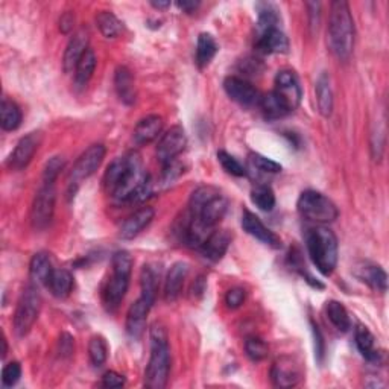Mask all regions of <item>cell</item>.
I'll list each match as a JSON object with an SVG mask.
<instances>
[{
    "instance_id": "cell-28",
    "label": "cell",
    "mask_w": 389,
    "mask_h": 389,
    "mask_svg": "<svg viewBox=\"0 0 389 389\" xmlns=\"http://www.w3.org/2000/svg\"><path fill=\"white\" fill-rule=\"evenodd\" d=\"M316 104L318 110L324 117H329L333 111V92L330 86V76L327 74H321L316 81Z\"/></svg>"
},
{
    "instance_id": "cell-41",
    "label": "cell",
    "mask_w": 389,
    "mask_h": 389,
    "mask_svg": "<svg viewBox=\"0 0 389 389\" xmlns=\"http://www.w3.org/2000/svg\"><path fill=\"white\" fill-rule=\"evenodd\" d=\"M218 160H219L221 166L224 168L225 172H227V174H230L233 177H245L247 175L245 168H243L240 163L233 156H230L228 152L219 151L218 152Z\"/></svg>"
},
{
    "instance_id": "cell-48",
    "label": "cell",
    "mask_w": 389,
    "mask_h": 389,
    "mask_svg": "<svg viewBox=\"0 0 389 389\" xmlns=\"http://www.w3.org/2000/svg\"><path fill=\"white\" fill-rule=\"evenodd\" d=\"M75 350V342L74 338L70 336L67 333H62L61 338H60V351L62 356H70L71 353Z\"/></svg>"
},
{
    "instance_id": "cell-32",
    "label": "cell",
    "mask_w": 389,
    "mask_h": 389,
    "mask_svg": "<svg viewBox=\"0 0 389 389\" xmlns=\"http://www.w3.org/2000/svg\"><path fill=\"white\" fill-rule=\"evenodd\" d=\"M96 55L93 49H88L83 58L79 60L78 66L75 69V86L78 88H84L90 83V79L93 78L95 69H96Z\"/></svg>"
},
{
    "instance_id": "cell-34",
    "label": "cell",
    "mask_w": 389,
    "mask_h": 389,
    "mask_svg": "<svg viewBox=\"0 0 389 389\" xmlns=\"http://www.w3.org/2000/svg\"><path fill=\"white\" fill-rule=\"evenodd\" d=\"M325 313L327 318L334 325V329L339 332H348L351 329V320L346 307H343L339 301H329L325 306Z\"/></svg>"
},
{
    "instance_id": "cell-19",
    "label": "cell",
    "mask_w": 389,
    "mask_h": 389,
    "mask_svg": "<svg viewBox=\"0 0 389 389\" xmlns=\"http://www.w3.org/2000/svg\"><path fill=\"white\" fill-rule=\"evenodd\" d=\"M227 210H228L227 198H224L219 193L214 198H212L209 203H205L198 212H189V213L196 216V218H200L207 227L214 228L216 224H219V221L224 218Z\"/></svg>"
},
{
    "instance_id": "cell-47",
    "label": "cell",
    "mask_w": 389,
    "mask_h": 389,
    "mask_svg": "<svg viewBox=\"0 0 389 389\" xmlns=\"http://www.w3.org/2000/svg\"><path fill=\"white\" fill-rule=\"evenodd\" d=\"M179 175H181L179 163L174 160L165 165V172H163V179H165V183H172V181L177 179Z\"/></svg>"
},
{
    "instance_id": "cell-9",
    "label": "cell",
    "mask_w": 389,
    "mask_h": 389,
    "mask_svg": "<svg viewBox=\"0 0 389 389\" xmlns=\"http://www.w3.org/2000/svg\"><path fill=\"white\" fill-rule=\"evenodd\" d=\"M274 92L283 99L289 110L294 111L300 105L303 90L300 86V79L292 70H280L275 76V88Z\"/></svg>"
},
{
    "instance_id": "cell-33",
    "label": "cell",
    "mask_w": 389,
    "mask_h": 389,
    "mask_svg": "<svg viewBox=\"0 0 389 389\" xmlns=\"http://www.w3.org/2000/svg\"><path fill=\"white\" fill-rule=\"evenodd\" d=\"M22 123V110L14 101L4 99L0 107V125L5 131H15Z\"/></svg>"
},
{
    "instance_id": "cell-50",
    "label": "cell",
    "mask_w": 389,
    "mask_h": 389,
    "mask_svg": "<svg viewBox=\"0 0 389 389\" xmlns=\"http://www.w3.org/2000/svg\"><path fill=\"white\" fill-rule=\"evenodd\" d=\"M74 22H75V17L71 15V14H64L61 17V22H60V28H61V31L64 32V34H67V32H70L71 31V28H74Z\"/></svg>"
},
{
    "instance_id": "cell-17",
    "label": "cell",
    "mask_w": 389,
    "mask_h": 389,
    "mask_svg": "<svg viewBox=\"0 0 389 389\" xmlns=\"http://www.w3.org/2000/svg\"><path fill=\"white\" fill-rule=\"evenodd\" d=\"M88 34L86 29H81L74 34V37L70 39L64 57H62V69H64L66 74H71L78 66L79 60L83 58L84 53L88 50Z\"/></svg>"
},
{
    "instance_id": "cell-30",
    "label": "cell",
    "mask_w": 389,
    "mask_h": 389,
    "mask_svg": "<svg viewBox=\"0 0 389 389\" xmlns=\"http://www.w3.org/2000/svg\"><path fill=\"white\" fill-rule=\"evenodd\" d=\"M218 43L212 37L210 34H201L198 37V44H196V64L200 69L207 67L214 58L216 53H218Z\"/></svg>"
},
{
    "instance_id": "cell-7",
    "label": "cell",
    "mask_w": 389,
    "mask_h": 389,
    "mask_svg": "<svg viewBox=\"0 0 389 389\" xmlns=\"http://www.w3.org/2000/svg\"><path fill=\"white\" fill-rule=\"evenodd\" d=\"M105 153H107V149L102 143L92 144V146L81 153V157L74 165V169L70 170V175H69L70 184L71 186L79 184L83 179L92 177L99 169V166L102 165Z\"/></svg>"
},
{
    "instance_id": "cell-42",
    "label": "cell",
    "mask_w": 389,
    "mask_h": 389,
    "mask_svg": "<svg viewBox=\"0 0 389 389\" xmlns=\"http://www.w3.org/2000/svg\"><path fill=\"white\" fill-rule=\"evenodd\" d=\"M64 165H66V160L62 158V157H60V156L52 157L46 163V166H44V172H43L44 184H53V183H55V179L61 174V170L64 169Z\"/></svg>"
},
{
    "instance_id": "cell-12",
    "label": "cell",
    "mask_w": 389,
    "mask_h": 389,
    "mask_svg": "<svg viewBox=\"0 0 389 389\" xmlns=\"http://www.w3.org/2000/svg\"><path fill=\"white\" fill-rule=\"evenodd\" d=\"M303 377L301 367L292 357H280L271 369V378L273 383L278 388H292L300 383Z\"/></svg>"
},
{
    "instance_id": "cell-5",
    "label": "cell",
    "mask_w": 389,
    "mask_h": 389,
    "mask_svg": "<svg viewBox=\"0 0 389 389\" xmlns=\"http://www.w3.org/2000/svg\"><path fill=\"white\" fill-rule=\"evenodd\" d=\"M296 209L304 219L318 225L330 224L339 216L336 204L325 195L316 192V190H306V192H303L298 198Z\"/></svg>"
},
{
    "instance_id": "cell-25",
    "label": "cell",
    "mask_w": 389,
    "mask_h": 389,
    "mask_svg": "<svg viewBox=\"0 0 389 389\" xmlns=\"http://www.w3.org/2000/svg\"><path fill=\"white\" fill-rule=\"evenodd\" d=\"M114 87L117 96L126 105H131L135 101V86L131 70L125 66L117 67L114 75Z\"/></svg>"
},
{
    "instance_id": "cell-8",
    "label": "cell",
    "mask_w": 389,
    "mask_h": 389,
    "mask_svg": "<svg viewBox=\"0 0 389 389\" xmlns=\"http://www.w3.org/2000/svg\"><path fill=\"white\" fill-rule=\"evenodd\" d=\"M55 201L57 193L53 184H44L35 196L31 209V222L35 230H44L50 224L55 212Z\"/></svg>"
},
{
    "instance_id": "cell-6",
    "label": "cell",
    "mask_w": 389,
    "mask_h": 389,
    "mask_svg": "<svg viewBox=\"0 0 389 389\" xmlns=\"http://www.w3.org/2000/svg\"><path fill=\"white\" fill-rule=\"evenodd\" d=\"M41 309V296L37 286H28L23 291L14 313V332L17 336H25L31 332Z\"/></svg>"
},
{
    "instance_id": "cell-3",
    "label": "cell",
    "mask_w": 389,
    "mask_h": 389,
    "mask_svg": "<svg viewBox=\"0 0 389 389\" xmlns=\"http://www.w3.org/2000/svg\"><path fill=\"white\" fill-rule=\"evenodd\" d=\"M306 245L316 269L322 275H330L338 265L336 234L324 225H316L307 230Z\"/></svg>"
},
{
    "instance_id": "cell-39",
    "label": "cell",
    "mask_w": 389,
    "mask_h": 389,
    "mask_svg": "<svg viewBox=\"0 0 389 389\" xmlns=\"http://www.w3.org/2000/svg\"><path fill=\"white\" fill-rule=\"evenodd\" d=\"M108 356L107 342L102 336H93L88 342V357L95 367H102Z\"/></svg>"
},
{
    "instance_id": "cell-4",
    "label": "cell",
    "mask_w": 389,
    "mask_h": 389,
    "mask_svg": "<svg viewBox=\"0 0 389 389\" xmlns=\"http://www.w3.org/2000/svg\"><path fill=\"white\" fill-rule=\"evenodd\" d=\"M132 271V257L128 251H117L113 256V275L108 280L105 292H104V301L108 310H116L121 306L123 298L126 295L130 286Z\"/></svg>"
},
{
    "instance_id": "cell-36",
    "label": "cell",
    "mask_w": 389,
    "mask_h": 389,
    "mask_svg": "<svg viewBox=\"0 0 389 389\" xmlns=\"http://www.w3.org/2000/svg\"><path fill=\"white\" fill-rule=\"evenodd\" d=\"M256 10L259 15V32H264L271 28H278L280 13L275 5L266 4V2L257 4Z\"/></svg>"
},
{
    "instance_id": "cell-46",
    "label": "cell",
    "mask_w": 389,
    "mask_h": 389,
    "mask_svg": "<svg viewBox=\"0 0 389 389\" xmlns=\"http://www.w3.org/2000/svg\"><path fill=\"white\" fill-rule=\"evenodd\" d=\"M102 385L105 388H122L125 385V377L116 371H107L102 377Z\"/></svg>"
},
{
    "instance_id": "cell-22",
    "label": "cell",
    "mask_w": 389,
    "mask_h": 389,
    "mask_svg": "<svg viewBox=\"0 0 389 389\" xmlns=\"http://www.w3.org/2000/svg\"><path fill=\"white\" fill-rule=\"evenodd\" d=\"M189 274V265L186 261H177L169 269L166 283H165V298L166 301H175L181 294V289Z\"/></svg>"
},
{
    "instance_id": "cell-43",
    "label": "cell",
    "mask_w": 389,
    "mask_h": 389,
    "mask_svg": "<svg viewBox=\"0 0 389 389\" xmlns=\"http://www.w3.org/2000/svg\"><path fill=\"white\" fill-rule=\"evenodd\" d=\"M251 163L252 166L257 168L260 172H266V174H278V172H282V165L280 163L261 156V153H251Z\"/></svg>"
},
{
    "instance_id": "cell-1",
    "label": "cell",
    "mask_w": 389,
    "mask_h": 389,
    "mask_svg": "<svg viewBox=\"0 0 389 389\" xmlns=\"http://www.w3.org/2000/svg\"><path fill=\"white\" fill-rule=\"evenodd\" d=\"M327 39L330 50L338 60L347 61L351 57L355 49V22L350 5L343 0H336L330 6Z\"/></svg>"
},
{
    "instance_id": "cell-20",
    "label": "cell",
    "mask_w": 389,
    "mask_h": 389,
    "mask_svg": "<svg viewBox=\"0 0 389 389\" xmlns=\"http://www.w3.org/2000/svg\"><path fill=\"white\" fill-rule=\"evenodd\" d=\"M153 214H156V212H153L152 207H143V209L132 213L130 218L122 224L119 236L125 240L139 236V234L152 222Z\"/></svg>"
},
{
    "instance_id": "cell-24",
    "label": "cell",
    "mask_w": 389,
    "mask_h": 389,
    "mask_svg": "<svg viewBox=\"0 0 389 389\" xmlns=\"http://www.w3.org/2000/svg\"><path fill=\"white\" fill-rule=\"evenodd\" d=\"M355 341L360 355L367 360L377 362V364L382 360L383 353L376 348V339L373 336V333H371L367 327H364V325H357V329L355 332Z\"/></svg>"
},
{
    "instance_id": "cell-35",
    "label": "cell",
    "mask_w": 389,
    "mask_h": 389,
    "mask_svg": "<svg viewBox=\"0 0 389 389\" xmlns=\"http://www.w3.org/2000/svg\"><path fill=\"white\" fill-rule=\"evenodd\" d=\"M360 278L364 282L374 289L377 292H386L388 289V275L385 271L380 266L368 265L365 268H362Z\"/></svg>"
},
{
    "instance_id": "cell-16",
    "label": "cell",
    "mask_w": 389,
    "mask_h": 389,
    "mask_svg": "<svg viewBox=\"0 0 389 389\" xmlns=\"http://www.w3.org/2000/svg\"><path fill=\"white\" fill-rule=\"evenodd\" d=\"M137 157V153H128V156L117 157L110 163V166L107 168L104 175V187L108 193L113 195L114 190L119 187L122 179L128 174V170L131 169L132 163Z\"/></svg>"
},
{
    "instance_id": "cell-45",
    "label": "cell",
    "mask_w": 389,
    "mask_h": 389,
    "mask_svg": "<svg viewBox=\"0 0 389 389\" xmlns=\"http://www.w3.org/2000/svg\"><path fill=\"white\" fill-rule=\"evenodd\" d=\"M245 291L242 287H233L225 295V304H227L230 309H238L245 301Z\"/></svg>"
},
{
    "instance_id": "cell-40",
    "label": "cell",
    "mask_w": 389,
    "mask_h": 389,
    "mask_svg": "<svg viewBox=\"0 0 389 389\" xmlns=\"http://www.w3.org/2000/svg\"><path fill=\"white\" fill-rule=\"evenodd\" d=\"M245 351H247V356L252 362H260L268 357L269 348H268V343L264 339L252 336V338H248L245 342Z\"/></svg>"
},
{
    "instance_id": "cell-15",
    "label": "cell",
    "mask_w": 389,
    "mask_h": 389,
    "mask_svg": "<svg viewBox=\"0 0 389 389\" xmlns=\"http://www.w3.org/2000/svg\"><path fill=\"white\" fill-rule=\"evenodd\" d=\"M151 307L152 303H149L146 298H143L142 295L139 300H135L131 304L128 313H126V332H128L131 338L139 339L143 334L144 327H146V318Z\"/></svg>"
},
{
    "instance_id": "cell-44",
    "label": "cell",
    "mask_w": 389,
    "mask_h": 389,
    "mask_svg": "<svg viewBox=\"0 0 389 389\" xmlns=\"http://www.w3.org/2000/svg\"><path fill=\"white\" fill-rule=\"evenodd\" d=\"M22 377V367L19 362H10L4 371H2V385L5 388H11L17 382H19Z\"/></svg>"
},
{
    "instance_id": "cell-51",
    "label": "cell",
    "mask_w": 389,
    "mask_h": 389,
    "mask_svg": "<svg viewBox=\"0 0 389 389\" xmlns=\"http://www.w3.org/2000/svg\"><path fill=\"white\" fill-rule=\"evenodd\" d=\"M177 6L184 13H195L200 6V2H193V0H183V2H177Z\"/></svg>"
},
{
    "instance_id": "cell-49",
    "label": "cell",
    "mask_w": 389,
    "mask_h": 389,
    "mask_svg": "<svg viewBox=\"0 0 389 389\" xmlns=\"http://www.w3.org/2000/svg\"><path fill=\"white\" fill-rule=\"evenodd\" d=\"M312 330H313V334H315V355L320 357V360L322 359L324 356V339H322V334H321V330L318 329V325L316 324H312Z\"/></svg>"
},
{
    "instance_id": "cell-11",
    "label": "cell",
    "mask_w": 389,
    "mask_h": 389,
    "mask_svg": "<svg viewBox=\"0 0 389 389\" xmlns=\"http://www.w3.org/2000/svg\"><path fill=\"white\" fill-rule=\"evenodd\" d=\"M224 88L234 102H238L243 107H254L260 104L261 96L259 90L245 79L238 76H228L224 81Z\"/></svg>"
},
{
    "instance_id": "cell-37",
    "label": "cell",
    "mask_w": 389,
    "mask_h": 389,
    "mask_svg": "<svg viewBox=\"0 0 389 389\" xmlns=\"http://www.w3.org/2000/svg\"><path fill=\"white\" fill-rule=\"evenodd\" d=\"M96 23L101 34L107 39H114L122 32V23L111 11H101L96 15Z\"/></svg>"
},
{
    "instance_id": "cell-2",
    "label": "cell",
    "mask_w": 389,
    "mask_h": 389,
    "mask_svg": "<svg viewBox=\"0 0 389 389\" xmlns=\"http://www.w3.org/2000/svg\"><path fill=\"white\" fill-rule=\"evenodd\" d=\"M170 371V350L168 334L161 325L151 329V356L144 371V386L151 389L165 388Z\"/></svg>"
},
{
    "instance_id": "cell-52",
    "label": "cell",
    "mask_w": 389,
    "mask_h": 389,
    "mask_svg": "<svg viewBox=\"0 0 389 389\" xmlns=\"http://www.w3.org/2000/svg\"><path fill=\"white\" fill-rule=\"evenodd\" d=\"M151 5L153 6V8H157V10H166V8H169L170 6V2L169 0H166V2H151Z\"/></svg>"
},
{
    "instance_id": "cell-27",
    "label": "cell",
    "mask_w": 389,
    "mask_h": 389,
    "mask_svg": "<svg viewBox=\"0 0 389 389\" xmlns=\"http://www.w3.org/2000/svg\"><path fill=\"white\" fill-rule=\"evenodd\" d=\"M52 273H53L52 261L46 252H37V254H34L29 265V274L32 282L37 286L48 285Z\"/></svg>"
},
{
    "instance_id": "cell-29",
    "label": "cell",
    "mask_w": 389,
    "mask_h": 389,
    "mask_svg": "<svg viewBox=\"0 0 389 389\" xmlns=\"http://www.w3.org/2000/svg\"><path fill=\"white\" fill-rule=\"evenodd\" d=\"M48 286L53 296L67 298L74 289V277L67 269H53Z\"/></svg>"
},
{
    "instance_id": "cell-21",
    "label": "cell",
    "mask_w": 389,
    "mask_h": 389,
    "mask_svg": "<svg viewBox=\"0 0 389 389\" xmlns=\"http://www.w3.org/2000/svg\"><path fill=\"white\" fill-rule=\"evenodd\" d=\"M230 243L231 234L227 230H213L209 239H207L204 245L201 247V252L205 259L212 261H219L225 256V252L228 251Z\"/></svg>"
},
{
    "instance_id": "cell-10",
    "label": "cell",
    "mask_w": 389,
    "mask_h": 389,
    "mask_svg": "<svg viewBox=\"0 0 389 389\" xmlns=\"http://www.w3.org/2000/svg\"><path fill=\"white\" fill-rule=\"evenodd\" d=\"M186 144H187V137L183 126H178V125L172 126V128L163 135L161 140L158 142L157 158L163 163V165H168V163L174 161L179 153L184 151Z\"/></svg>"
},
{
    "instance_id": "cell-38",
    "label": "cell",
    "mask_w": 389,
    "mask_h": 389,
    "mask_svg": "<svg viewBox=\"0 0 389 389\" xmlns=\"http://www.w3.org/2000/svg\"><path fill=\"white\" fill-rule=\"evenodd\" d=\"M251 201L256 207H259L260 210L264 212H271L275 207V195L274 190L269 186H257L252 189L251 192Z\"/></svg>"
},
{
    "instance_id": "cell-14",
    "label": "cell",
    "mask_w": 389,
    "mask_h": 389,
    "mask_svg": "<svg viewBox=\"0 0 389 389\" xmlns=\"http://www.w3.org/2000/svg\"><path fill=\"white\" fill-rule=\"evenodd\" d=\"M242 227L250 236L256 238L261 243H265V245L274 250L282 248V239H280L274 231H271L254 213L245 210V213L242 216Z\"/></svg>"
},
{
    "instance_id": "cell-18",
    "label": "cell",
    "mask_w": 389,
    "mask_h": 389,
    "mask_svg": "<svg viewBox=\"0 0 389 389\" xmlns=\"http://www.w3.org/2000/svg\"><path fill=\"white\" fill-rule=\"evenodd\" d=\"M256 49L261 53H266V55H271V53H286L289 50V40L280 28H271L264 32H259Z\"/></svg>"
},
{
    "instance_id": "cell-13",
    "label": "cell",
    "mask_w": 389,
    "mask_h": 389,
    "mask_svg": "<svg viewBox=\"0 0 389 389\" xmlns=\"http://www.w3.org/2000/svg\"><path fill=\"white\" fill-rule=\"evenodd\" d=\"M41 144V134L40 132H31L25 137L20 139L14 148L13 153L8 160V166L14 170H22L29 165L31 160L34 158L35 152L39 151Z\"/></svg>"
},
{
    "instance_id": "cell-31",
    "label": "cell",
    "mask_w": 389,
    "mask_h": 389,
    "mask_svg": "<svg viewBox=\"0 0 389 389\" xmlns=\"http://www.w3.org/2000/svg\"><path fill=\"white\" fill-rule=\"evenodd\" d=\"M160 273L156 266L144 265L140 274V287H142V296L146 298L149 303L153 304L158 292V282H160Z\"/></svg>"
},
{
    "instance_id": "cell-23",
    "label": "cell",
    "mask_w": 389,
    "mask_h": 389,
    "mask_svg": "<svg viewBox=\"0 0 389 389\" xmlns=\"http://www.w3.org/2000/svg\"><path fill=\"white\" fill-rule=\"evenodd\" d=\"M163 130V119L157 114L146 116L135 125L134 128V142L137 144H146L158 137Z\"/></svg>"
},
{
    "instance_id": "cell-26",
    "label": "cell",
    "mask_w": 389,
    "mask_h": 389,
    "mask_svg": "<svg viewBox=\"0 0 389 389\" xmlns=\"http://www.w3.org/2000/svg\"><path fill=\"white\" fill-rule=\"evenodd\" d=\"M260 108L261 113H264L265 119L268 121H277V119H283L285 116H287L289 113H292L289 110V107L285 104V101L280 97L274 90L269 92L266 95H264L260 97Z\"/></svg>"
}]
</instances>
